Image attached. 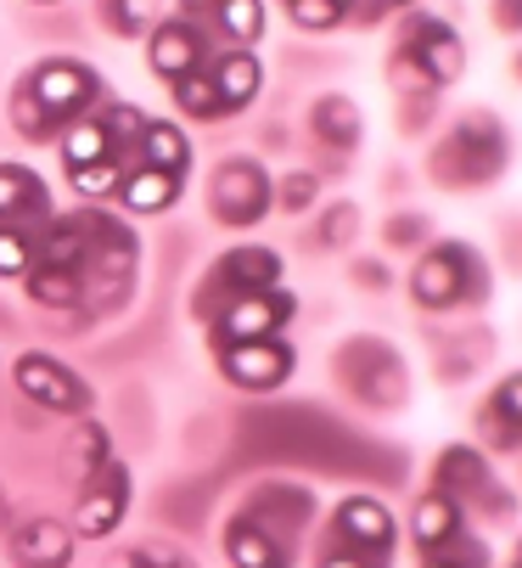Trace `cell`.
<instances>
[{"label":"cell","instance_id":"cell-1","mask_svg":"<svg viewBox=\"0 0 522 568\" xmlns=\"http://www.w3.org/2000/svg\"><path fill=\"white\" fill-rule=\"evenodd\" d=\"M18 91L34 102V113L45 119V130L62 141L68 124L91 119V108H102V73L84 62V57H45V62L29 68V79H23Z\"/></svg>","mask_w":522,"mask_h":568},{"label":"cell","instance_id":"cell-2","mask_svg":"<svg viewBox=\"0 0 522 568\" xmlns=\"http://www.w3.org/2000/svg\"><path fill=\"white\" fill-rule=\"evenodd\" d=\"M84 214H91V260H84V271H79L84 304H91V310H124V298L135 293V254H141V242L108 209H84Z\"/></svg>","mask_w":522,"mask_h":568},{"label":"cell","instance_id":"cell-3","mask_svg":"<svg viewBox=\"0 0 522 568\" xmlns=\"http://www.w3.org/2000/svg\"><path fill=\"white\" fill-rule=\"evenodd\" d=\"M483 265L467 242H439L427 248L410 271V298L416 310H456V304H478L483 298Z\"/></svg>","mask_w":522,"mask_h":568},{"label":"cell","instance_id":"cell-4","mask_svg":"<svg viewBox=\"0 0 522 568\" xmlns=\"http://www.w3.org/2000/svg\"><path fill=\"white\" fill-rule=\"evenodd\" d=\"M298 315V293L293 287H270V293H247V298H225L208 315V344L236 349V344H258V338H282V327Z\"/></svg>","mask_w":522,"mask_h":568},{"label":"cell","instance_id":"cell-5","mask_svg":"<svg viewBox=\"0 0 522 568\" xmlns=\"http://www.w3.org/2000/svg\"><path fill=\"white\" fill-rule=\"evenodd\" d=\"M208 209H214V220L231 225V231L258 225V220L276 209V181H270V170L258 164V158H225V164L214 170V181H208Z\"/></svg>","mask_w":522,"mask_h":568},{"label":"cell","instance_id":"cell-6","mask_svg":"<svg viewBox=\"0 0 522 568\" xmlns=\"http://www.w3.org/2000/svg\"><path fill=\"white\" fill-rule=\"evenodd\" d=\"M130 501H135V478L119 456H108L96 473H84V496L73 507V540H108L124 529L130 518Z\"/></svg>","mask_w":522,"mask_h":568},{"label":"cell","instance_id":"cell-7","mask_svg":"<svg viewBox=\"0 0 522 568\" xmlns=\"http://www.w3.org/2000/svg\"><path fill=\"white\" fill-rule=\"evenodd\" d=\"M18 394L29 405H40V412H57V417H84L96 405V388L45 349H29L18 361Z\"/></svg>","mask_w":522,"mask_h":568},{"label":"cell","instance_id":"cell-8","mask_svg":"<svg viewBox=\"0 0 522 568\" xmlns=\"http://www.w3.org/2000/svg\"><path fill=\"white\" fill-rule=\"evenodd\" d=\"M439 164H461L450 175V186H483L505 170V130L494 113H467L450 135V146L439 152Z\"/></svg>","mask_w":522,"mask_h":568},{"label":"cell","instance_id":"cell-9","mask_svg":"<svg viewBox=\"0 0 522 568\" xmlns=\"http://www.w3.org/2000/svg\"><path fill=\"white\" fill-rule=\"evenodd\" d=\"M298 372V344L287 338H258V344H236V349H219V377L242 394H276L287 388Z\"/></svg>","mask_w":522,"mask_h":568},{"label":"cell","instance_id":"cell-10","mask_svg":"<svg viewBox=\"0 0 522 568\" xmlns=\"http://www.w3.org/2000/svg\"><path fill=\"white\" fill-rule=\"evenodd\" d=\"M146 62H152V73L163 79V85H181V79H192V73L208 68V29H197L192 18L152 23Z\"/></svg>","mask_w":522,"mask_h":568},{"label":"cell","instance_id":"cell-11","mask_svg":"<svg viewBox=\"0 0 522 568\" xmlns=\"http://www.w3.org/2000/svg\"><path fill=\"white\" fill-rule=\"evenodd\" d=\"M331 540L355 546V551H366V557L393 562L399 524H393V513H388L377 496H342V501H337V513H331Z\"/></svg>","mask_w":522,"mask_h":568},{"label":"cell","instance_id":"cell-12","mask_svg":"<svg viewBox=\"0 0 522 568\" xmlns=\"http://www.w3.org/2000/svg\"><path fill=\"white\" fill-rule=\"evenodd\" d=\"M405 51H410V62L427 73V85H432V91L450 85V79L467 68V45H461V34H456L444 18H432V12H416V18H410Z\"/></svg>","mask_w":522,"mask_h":568},{"label":"cell","instance_id":"cell-13","mask_svg":"<svg viewBox=\"0 0 522 568\" xmlns=\"http://www.w3.org/2000/svg\"><path fill=\"white\" fill-rule=\"evenodd\" d=\"M342 377L371 405H399L405 399V366H399V355L382 338H360L355 349H348L342 355Z\"/></svg>","mask_w":522,"mask_h":568},{"label":"cell","instance_id":"cell-14","mask_svg":"<svg viewBox=\"0 0 522 568\" xmlns=\"http://www.w3.org/2000/svg\"><path fill=\"white\" fill-rule=\"evenodd\" d=\"M432 490H444L450 501H489V507H505V496L494 490V473H489V456L478 445H444L439 462H432Z\"/></svg>","mask_w":522,"mask_h":568},{"label":"cell","instance_id":"cell-15","mask_svg":"<svg viewBox=\"0 0 522 568\" xmlns=\"http://www.w3.org/2000/svg\"><path fill=\"white\" fill-rule=\"evenodd\" d=\"M270 287H282V254H276V248H231V254H219V265H214V276H208V287H203V298H214V293L247 298V293H270ZM225 298H219V304H225Z\"/></svg>","mask_w":522,"mask_h":568},{"label":"cell","instance_id":"cell-16","mask_svg":"<svg viewBox=\"0 0 522 568\" xmlns=\"http://www.w3.org/2000/svg\"><path fill=\"white\" fill-rule=\"evenodd\" d=\"M242 513L253 524H265L270 535H282V540H298V529L315 518V496L304 490V484H258Z\"/></svg>","mask_w":522,"mask_h":568},{"label":"cell","instance_id":"cell-17","mask_svg":"<svg viewBox=\"0 0 522 568\" xmlns=\"http://www.w3.org/2000/svg\"><path fill=\"white\" fill-rule=\"evenodd\" d=\"M51 220V186L29 164H0V225L40 231Z\"/></svg>","mask_w":522,"mask_h":568},{"label":"cell","instance_id":"cell-18","mask_svg":"<svg viewBox=\"0 0 522 568\" xmlns=\"http://www.w3.org/2000/svg\"><path fill=\"white\" fill-rule=\"evenodd\" d=\"M225 557H231V568H293V540H282L265 524H253L247 513H236L225 524Z\"/></svg>","mask_w":522,"mask_h":568},{"label":"cell","instance_id":"cell-19","mask_svg":"<svg viewBox=\"0 0 522 568\" xmlns=\"http://www.w3.org/2000/svg\"><path fill=\"white\" fill-rule=\"evenodd\" d=\"M73 546L79 540L62 518H29L23 529H12V562L18 568H68Z\"/></svg>","mask_w":522,"mask_h":568},{"label":"cell","instance_id":"cell-20","mask_svg":"<svg viewBox=\"0 0 522 568\" xmlns=\"http://www.w3.org/2000/svg\"><path fill=\"white\" fill-rule=\"evenodd\" d=\"M461 529H467V507L461 501H450L444 490L416 496V507H410V540H416V551H439Z\"/></svg>","mask_w":522,"mask_h":568},{"label":"cell","instance_id":"cell-21","mask_svg":"<svg viewBox=\"0 0 522 568\" xmlns=\"http://www.w3.org/2000/svg\"><path fill=\"white\" fill-rule=\"evenodd\" d=\"M135 164L186 181V170H192V135L181 124H168V119H146V130L135 141Z\"/></svg>","mask_w":522,"mask_h":568},{"label":"cell","instance_id":"cell-22","mask_svg":"<svg viewBox=\"0 0 522 568\" xmlns=\"http://www.w3.org/2000/svg\"><path fill=\"white\" fill-rule=\"evenodd\" d=\"M186 181H174L163 170H146V164H130L124 186H119V209L135 214V220H152V214H168L174 203H181Z\"/></svg>","mask_w":522,"mask_h":568},{"label":"cell","instance_id":"cell-23","mask_svg":"<svg viewBox=\"0 0 522 568\" xmlns=\"http://www.w3.org/2000/svg\"><path fill=\"white\" fill-rule=\"evenodd\" d=\"M208 79H214V97H219V108H225V113L253 108V102H258V91H265V68H258V57H253V51H225V57L208 68Z\"/></svg>","mask_w":522,"mask_h":568},{"label":"cell","instance_id":"cell-24","mask_svg":"<svg viewBox=\"0 0 522 568\" xmlns=\"http://www.w3.org/2000/svg\"><path fill=\"white\" fill-rule=\"evenodd\" d=\"M197 18L214 23V34L231 40V51H253L265 40V0H219V7H192Z\"/></svg>","mask_w":522,"mask_h":568},{"label":"cell","instance_id":"cell-25","mask_svg":"<svg viewBox=\"0 0 522 568\" xmlns=\"http://www.w3.org/2000/svg\"><path fill=\"white\" fill-rule=\"evenodd\" d=\"M309 130H315L331 152H355L360 135H366V119H360V108L348 102L342 91H331V97H320V102L309 108Z\"/></svg>","mask_w":522,"mask_h":568},{"label":"cell","instance_id":"cell-26","mask_svg":"<svg viewBox=\"0 0 522 568\" xmlns=\"http://www.w3.org/2000/svg\"><path fill=\"white\" fill-rule=\"evenodd\" d=\"M483 434L494 450H516V434H522V377H500L489 405H483Z\"/></svg>","mask_w":522,"mask_h":568},{"label":"cell","instance_id":"cell-27","mask_svg":"<svg viewBox=\"0 0 522 568\" xmlns=\"http://www.w3.org/2000/svg\"><path fill=\"white\" fill-rule=\"evenodd\" d=\"M23 287H29V298L40 304V310H84V282L73 276V271H51V265H34L29 276H23Z\"/></svg>","mask_w":522,"mask_h":568},{"label":"cell","instance_id":"cell-28","mask_svg":"<svg viewBox=\"0 0 522 568\" xmlns=\"http://www.w3.org/2000/svg\"><path fill=\"white\" fill-rule=\"evenodd\" d=\"M102 158H119V146L108 141L102 119H79V124H68V130H62V164H68V170L102 164ZM124 164H130V158H124Z\"/></svg>","mask_w":522,"mask_h":568},{"label":"cell","instance_id":"cell-29","mask_svg":"<svg viewBox=\"0 0 522 568\" xmlns=\"http://www.w3.org/2000/svg\"><path fill=\"white\" fill-rule=\"evenodd\" d=\"M124 175H130L124 158H102V164L68 170V186H73V197H84V203H108V197H119Z\"/></svg>","mask_w":522,"mask_h":568},{"label":"cell","instance_id":"cell-30","mask_svg":"<svg viewBox=\"0 0 522 568\" xmlns=\"http://www.w3.org/2000/svg\"><path fill=\"white\" fill-rule=\"evenodd\" d=\"M40 265V231L0 225V282H23Z\"/></svg>","mask_w":522,"mask_h":568},{"label":"cell","instance_id":"cell-31","mask_svg":"<svg viewBox=\"0 0 522 568\" xmlns=\"http://www.w3.org/2000/svg\"><path fill=\"white\" fill-rule=\"evenodd\" d=\"M168 91H174V108H181L186 119H197V124H219V119H225V108H219V97H214L208 68L192 73V79H181V85H168Z\"/></svg>","mask_w":522,"mask_h":568},{"label":"cell","instance_id":"cell-32","mask_svg":"<svg viewBox=\"0 0 522 568\" xmlns=\"http://www.w3.org/2000/svg\"><path fill=\"white\" fill-rule=\"evenodd\" d=\"M421 568H489V546L483 540H467V529H461L439 551H421Z\"/></svg>","mask_w":522,"mask_h":568},{"label":"cell","instance_id":"cell-33","mask_svg":"<svg viewBox=\"0 0 522 568\" xmlns=\"http://www.w3.org/2000/svg\"><path fill=\"white\" fill-rule=\"evenodd\" d=\"M68 450H73V462H79L84 473H96V467L113 456V434H108L102 423H79L73 439H68Z\"/></svg>","mask_w":522,"mask_h":568},{"label":"cell","instance_id":"cell-34","mask_svg":"<svg viewBox=\"0 0 522 568\" xmlns=\"http://www.w3.org/2000/svg\"><path fill=\"white\" fill-rule=\"evenodd\" d=\"M287 18H293V29H304V34L342 29V7H337V0H287Z\"/></svg>","mask_w":522,"mask_h":568},{"label":"cell","instance_id":"cell-35","mask_svg":"<svg viewBox=\"0 0 522 568\" xmlns=\"http://www.w3.org/2000/svg\"><path fill=\"white\" fill-rule=\"evenodd\" d=\"M102 23L113 29V34H146L152 29V7H135V0H108V7H102Z\"/></svg>","mask_w":522,"mask_h":568},{"label":"cell","instance_id":"cell-36","mask_svg":"<svg viewBox=\"0 0 522 568\" xmlns=\"http://www.w3.org/2000/svg\"><path fill=\"white\" fill-rule=\"evenodd\" d=\"M315 197H320V181H315L309 170H293V175L276 186V203H282L287 214H304V209H315Z\"/></svg>","mask_w":522,"mask_h":568},{"label":"cell","instance_id":"cell-37","mask_svg":"<svg viewBox=\"0 0 522 568\" xmlns=\"http://www.w3.org/2000/svg\"><path fill=\"white\" fill-rule=\"evenodd\" d=\"M113 568H197V562L181 557L174 546H141V551H124Z\"/></svg>","mask_w":522,"mask_h":568},{"label":"cell","instance_id":"cell-38","mask_svg":"<svg viewBox=\"0 0 522 568\" xmlns=\"http://www.w3.org/2000/svg\"><path fill=\"white\" fill-rule=\"evenodd\" d=\"M315 568H388V562H382V557H366V551H355V546H342V540H326Z\"/></svg>","mask_w":522,"mask_h":568},{"label":"cell","instance_id":"cell-39","mask_svg":"<svg viewBox=\"0 0 522 568\" xmlns=\"http://www.w3.org/2000/svg\"><path fill=\"white\" fill-rule=\"evenodd\" d=\"M348 236H355V203H337V214H326V225H320V242L326 248H342Z\"/></svg>","mask_w":522,"mask_h":568},{"label":"cell","instance_id":"cell-40","mask_svg":"<svg viewBox=\"0 0 522 568\" xmlns=\"http://www.w3.org/2000/svg\"><path fill=\"white\" fill-rule=\"evenodd\" d=\"M427 236V220L421 214H399V220H388V242H399V248H405V242H421Z\"/></svg>","mask_w":522,"mask_h":568},{"label":"cell","instance_id":"cell-41","mask_svg":"<svg viewBox=\"0 0 522 568\" xmlns=\"http://www.w3.org/2000/svg\"><path fill=\"white\" fill-rule=\"evenodd\" d=\"M355 276H360L366 287H388V265H355Z\"/></svg>","mask_w":522,"mask_h":568},{"label":"cell","instance_id":"cell-42","mask_svg":"<svg viewBox=\"0 0 522 568\" xmlns=\"http://www.w3.org/2000/svg\"><path fill=\"white\" fill-rule=\"evenodd\" d=\"M0 518H7V496H0Z\"/></svg>","mask_w":522,"mask_h":568}]
</instances>
